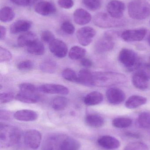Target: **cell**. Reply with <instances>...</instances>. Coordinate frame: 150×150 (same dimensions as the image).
Returning a JSON list of instances; mask_svg holds the SVG:
<instances>
[{
  "instance_id": "cell-2",
  "label": "cell",
  "mask_w": 150,
  "mask_h": 150,
  "mask_svg": "<svg viewBox=\"0 0 150 150\" xmlns=\"http://www.w3.org/2000/svg\"><path fill=\"white\" fill-rule=\"evenodd\" d=\"M128 9L129 16L134 20H144L150 16V4L146 0H132Z\"/></svg>"
},
{
  "instance_id": "cell-33",
  "label": "cell",
  "mask_w": 150,
  "mask_h": 150,
  "mask_svg": "<svg viewBox=\"0 0 150 150\" xmlns=\"http://www.w3.org/2000/svg\"><path fill=\"white\" fill-rule=\"evenodd\" d=\"M138 125L143 128L150 129V112H143L141 113L137 119Z\"/></svg>"
},
{
  "instance_id": "cell-28",
  "label": "cell",
  "mask_w": 150,
  "mask_h": 150,
  "mask_svg": "<svg viewBox=\"0 0 150 150\" xmlns=\"http://www.w3.org/2000/svg\"><path fill=\"white\" fill-rule=\"evenodd\" d=\"M15 16V12L10 7H3L0 11V20L3 23L11 22L14 19Z\"/></svg>"
},
{
  "instance_id": "cell-36",
  "label": "cell",
  "mask_w": 150,
  "mask_h": 150,
  "mask_svg": "<svg viewBox=\"0 0 150 150\" xmlns=\"http://www.w3.org/2000/svg\"><path fill=\"white\" fill-rule=\"evenodd\" d=\"M84 5L89 9L96 11L101 7V0H82Z\"/></svg>"
},
{
  "instance_id": "cell-38",
  "label": "cell",
  "mask_w": 150,
  "mask_h": 150,
  "mask_svg": "<svg viewBox=\"0 0 150 150\" xmlns=\"http://www.w3.org/2000/svg\"><path fill=\"white\" fill-rule=\"evenodd\" d=\"M33 62L30 60L21 62L17 65V68L20 71H26L31 70L33 67Z\"/></svg>"
},
{
  "instance_id": "cell-16",
  "label": "cell",
  "mask_w": 150,
  "mask_h": 150,
  "mask_svg": "<svg viewBox=\"0 0 150 150\" xmlns=\"http://www.w3.org/2000/svg\"><path fill=\"white\" fill-rule=\"evenodd\" d=\"M36 13L41 16H50L54 14L56 8L53 4L48 1H41L37 3L34 7Z\"/></svg>"
},
{
  "instance_id": "cell-43",
  "label": "cell",
  "mask_w": 150,
  "mask_h": 150,
  "mask_svg": "<svg viewBox=\"0 0 150 150\" xmlns=\"http://www.w3.org/2000/svg\"><path fill=\"white\" fill-rule=\"evenodd\" d=\"M58 4L61 8L68 9L73 7L74 2L73 0H58Z\"/></svg>"
},
{
  "instance_id": "cell-31",
  "label": "cell",
  "mask_w": 150,
  "mask_h": 150,
  "mask_svg": "<svg viewBox=\"0 0 150 150\" xmlns=\"http://www.w3.org/2000/svg\"><path fill=\"white\" fill-rule=\"evenodd\" d=\"M40 67L41 70L44 73L53 74L56 71L57 65L54 61L48 60L42 62Z\"/></svg>"
},
{
  "instance_id": "cell-47",
  "label": "cell",
  "mask_w": 150,
  "mask_h": 150,
  "mask_svg": "<svg viewBox=\"0 0 150 150\" xmlns=\"http://www.w3.org/2000/svg\"><path fill=\"white\" fill-rule=\"evenodd\" d=\"M6 29L4 26L1 25L0 26V40H4L6 37Z\"/></svg>"
},
{
  "instance_id": "cell-13",
  "label": "cell",
  "mask_w": 150,
  "mask_h": 150,
  "mask_svg": "<svg viewBox=\"0 0 150 150\" xmlns=\"http://www.w3.org/2000/svg\"><path fill=\"white\" fill-rule=\"evenodd\" d=\"M39 91L48 94L67 95L69 93L68 88L62 85L56 84H45L38 87Z\"/></svg>"
},
{
  "instance_id": "cell-21",
  "label": "cell",
  "mask_w": 150,
  "mask_h": 150,
  "mask_svg": "<svg viewBox=\"0 0 150 150\" xmlns=\"http://www.w3.org/2000/svg\"><path fill=\"white\" fill-rule=\"evenodd\" d=\"M77 83L85 86H93L92 73L87 69L80 70L77 75Z\"/></svg>"
},
{
  "instance_id": "cell-25",
  "label": "cell",
  "mask_w": 150,
  "mask_h": 150,
  "mask_svg": "<svg viewBox=\"0 0 150 150\" xmlns=\"http://www.w3.org/2000/svg\"><path fill=\"white\" fill-rule=\"evenodd\" d=\"M85 122L89 127L95 128L101 127L105 123L103 117L96 114L87 115L85 117Z\"/></svg>"
},
{
  "instance_id": "cell-18",
  "label": "cell",
  "mask_w": 150,
  "mask_h": 150,
  "mask_svg": "<svg viewBox=\"0 0 150 150\" xmlns=\"http://www.w3.org/2000/svg\"><path fill=\"white\" fill-rule=\"evenodd\" d=\"M14 117L20 121L32 122L37 120L38 114L35 111L29 109H23L15 112Z\"/></svg>"
},
{
  "instance_id": "cell-46",
  "label": "cell",
  "mask_w": 150,
  "mask_h": 150,
  "mask_svg": "<svg viewBox=\"0 0 150 150\" xmlns=\"http://www.w3.org/2000/svg\"><path fill=\"white\" fill-rule=\"evenodd\" d=\"M10 117V113L9 111L1 110L0 112V118L1 120H8Z\"/></svg>"
},
{
  "instance_id": "cell-29",
  "label": "cell",
  "mask_w": 150,
  "mask_h": 150,
  "mask_svg": "<svg viewBox=\"0 0 150 150\" xmlns=\"http://www.w3.org/2000/svg\"><path fill=\"white\" fill-rule=\"evenodd\" d=\"M86 52V50L84 48L75 46L70 50L69 57L73 60L82 59L85 56Z\"/></svg>"
},
{
  "instance_id": "cell-39",
  "label": "cell",
  "mask_w": 150,
  "mask_h": 150,
  "mask_svg": "<svg viewBox=\"0 0 150 150\" xmlns=\"http://www.w3.org/2000/svg\"><path fill=\"white\" fill-rule=\"evenodd\" d=\"M12 55L11 53L5 48L0 47V62H9L11 60Z\"/></svg>"
},
{
  "instance_id": "cell-3",
  "label": "cell",
  "mask_w": 150,
  "mask_h": 150,
  "mask_svg": "<svg viewBox=\"0 0 150 150\" xmlns=\"http://www.w3.org/2000/svg\"><path fill=\"white\" fill-rule=\"evenodd\" d=\"M49 150H79L80 143L72 137H52L48 141Z\"/></svg>"
},
{
  "instance_id": "cell-30",
  "label": "cell",
  "mask_w": 150,
  "mask_h": 150,
  "mask_svg": "<svg viewBox=\"0 0 150 150\" xmlns=\"http://www.w3.org/2000/svg\"><path fill=\"white\" fill-rule=\"evenodd\" d=\"M68 103V100L65 97H57L53 100L52 106L56 111H61L67 107Z\"/></svg>"
},
{
  "instance_id": "cell-5",
  "label": "cell",
  "mask_w": 150,
  "mask_h": 150,
  "mask_svg": "<svg viewBox=\"0 0 150 150\" xmlns=\"http://www.w3.org/2000/svg\"><path fill=\"white\" fill-rule=\"evenodd\" d=\"M119 60L129 71L137 70L142 66L141 62L133 50L123 48L120 52Z\"/></svg>"
},
{
  "instance_id": "cell-8",
  "label": "cell",
  "mask_w": 150,
  "mask_h": 150,
  "mask_svg": "<svg viewBox=\"0 0 150 150\" xmlns=\"http://www.w3.org/2000/svg\"><path fill=\"white\" fill-rule=\"evenodd\" d=\"M116 36V33L112 31L105 33L95 44V51L98 53H103L111 51L114 47V39Z\"/></svg>"
},
{
  "instance_id": "cell-50",
  "label": "cell",
  "mask_w": 150,
  "mask_h": 150,
  "mask_svg": "<svg viewBox=\"0 0 150 150\" xmlns=\"http://www.w3.org/2000/svg\"></svg>"
},
{
  "instance_id": "cell-23",
  "label": "cell",
  "mask_w": 150,
  "mask_h": 150,
  "mask_svg": "<svg viewBox=\"0 0 150 150\" xmlns=\"http://www.w3.org/2000/svg\"><path fill=\"white\" fill-rule=\"evenodd\" d=\"M38 39L37 35L32 32H26L18 37L17 45L20 47H27Z\"/></svg>"
},
{
  "instance_id": "cell-4",
  "label": "cell",
  "mask_w": 150,
  "mask_h": 150,
  "mask_svg": "<svg viewBox=\"0 0 150 150\" xmlns=\"http://www.w3.org/2000/svg\"><path fill=\"white\" fill-rule=\"evenodd\" d=\"M20 137L21 132L17 127L1 123L0 141L1 144L8 147L12 146L18 142Z\"/></svg>"
},
{
  "instance_id": "cell-7",
  "label": "cell",
  "mask_w": 150,
  "mask_h": 150,
  "mask_svg": "<svg viewBox=\"0 0 150 150\" xmlns=\"http://www.w3.org/2000/svg\"><path fill=\"white\" fill-rule=\"evenodd\" d=\"M150 79V70L145 65L143 67L141 66L132 77L133 84L141 90H146L148 88Z\"/></svg>"
},
{
  "instance_id": "cell-49",
  "label": "cell",
  "mask_w": 150,
  "mask_h": 150,
  "mask_svg": "<svg viewBox=\"0 0 150 150\" xmlns=\"http://www.w3.org/2000/svg\"><path fill=\"white\" fill-rule=\"evenodd\" d=\"M148 43H149V45L150 46V35H149V37H148Z\"/></svg>"
},
{
  "instance_id": "cell-37",
  "label": "cell",
  "mask_w": 150,
  "mask_h": 150,
  "mask_svg": "<svg viewBox=\"0 0 150 150\" xmlns=\"http://www.w3.org/2000/svg\"><path fill=\"white\" fill-rule=\"evenodd\" d=\"M124 150H149V147L145 144L141 142L130 143L124 148Z\"/></svg>"
},
{
  "instance_id": "cell-9",
  "label": "cell",
  "mask_w": 150,
  "mask_h": 150,
  "mask_svg": "<svg viewBox=\"0 0 150 150\" xmlns=\"http://www.w3.org/2000/svg\"><path fill=\"white\" fill-rule=\"evenodd\" d=\"M96 35L95 29L90 26H85L80 28L76 33L77 40L83 46H87L90 45Z\"/></svg>"
},
{
  "instance_id": "cell-45",
  "label": "cell",
  "mask_w": 150,
  "mask_h": 150,
  "mask_svg": "<svg viewBox=\"0 0 150 150\" xmlns=\"http://www.w3.org/2000/svg\"><path fill=\"white\" fill-rule=\"evenodd\" d=\"M81 65L84 67L90 68L91 67H92L93 64H92V62L88 59H83L81 60V62H80Z\"/></svg>"
},
{
  "instance_id": "cell-15",
  "label": "cell",
  "mask_w": 150,
  "mask_h": 150,
  "mask_svg": "<svg viewBox=\"0 0 150 150\" xmlns=\"http://www.w3.org/2000/svg\"><path fill=\"white\" fill-rule=\"evenodd\" d=\"M106 97L110 104L117 105L124 101L126 98V94L121 89L112 87L107 91Z\"/></svg>"
},
{
  "instance_id": "cell-42",
  "label": "cell",
  "mask_w": 150,
  "mask_h": 150,
  "mask_svg": "<svg viewBox=\"0 0 150 150\" xmlns=\"http://www.w3.org/2000/svg\"><path fill=\"white\" fill-rule=\"evenodd\" d=\"M14 93L11 92L3 93L0 94V103L5 104L10 102L14 98Z\"/></svg>"
},
{
  "instance_id": "cell-32",
  "label": "cell",
  "mask_w": 150,
  "mask_h": 150,
  "mask_svg": "<svg viewBox=\"0 0 150 150\" xmlns=\"http://www.w3.org/2000/svg\"><path fill=\"white\" fill-rule=\"evenodd\" d=\"M132 121L131 119L126 117H119L114 119L112 121L114 127L117 128H126L131 126Z\"/></svg>"
},
{
  "instance_id": "cell-27",
  "label": "cell",
  "mask_w": 150,
  "mask_h": 150,
  "mask_svg": "<svg viewBox=\"0 0 150 150\" xmlns=\"http://www.w3.org/2000/svg\"><path fill=\"white\" fill-rule=\"evenodd\" d=\"M28 53L34 55H42L45 52L44 45L38 40L27 47Z\"/></svg>"
},
{
  "instance_id": "cell-17",
  "label": "cell",
  "mask_w": 150,
  "mask_h": 150,
  "mask_svg": "<svg viewBox=\"0 0 150 150\" xmlns=\"http://www.w3.org/2000/svg\"><path fill=\"white\" fill-rule=\"evenodd\" d=\"M100 146L108 150H114L118 149L120 146L119 141L113 137L103 136L97 140Z\"/></svg>"
},
{
  "instance_id": "cell-35",
  "label": "cell",
  "mask_w": 150,
  "mask_h": 150,
  "mask_svg": "<svg viewBox=\"0 0 150 150\" xmlns=\"http://www.w3.org/2000/svg\"><path fill=\"white\" fill-rule=\"evenodd\" d=\"M63 77L70 82H77V75L73 69L67 68L63 71Z\"/></svg>"
},
{
  "instance_id": "cell-12",
  "label": "cell",
  "mask_w": 150,
  "mask_h": 150,
  "mask_svg": "<svg viewBox=\"0 0 150 150\" xmlns=\"http://www.w3.org/2000/svg\"><path fill=\"white\" fill-rule=\"evenodd\" d=\"M147 33L144 28L133 29L124 31L121 34V38L126 42L141 41L144 38Z\"/></svg>"
},
{
  "instance_id": "cell-19",
  "label": "cell",
  "mask_w": 150,
  "mask_h": 150,
  "mask_svg": "<svg viewBox=\"0 0 150 150\" xmlns=\"http://www.w3.org/2000/svg\"><path fill=\"white\" fill-rule=\"evenodd\" d=\"M74 20L75 23L83 25L89 23L92 19L91 14L83 8H78L75 11L73 15Z\"/></svg>"
},
{
  "instance_id": "cell-1",
  "label": "cell",
  "mask_w": 150,
  "mask_h": 150,
  "mask_svg": "<svg viewBox=\"0 0 150 150\" xmlns=\"http://www.w3.org/2000/svg\"><path fill=\"white\" fill-rule=\"evenodd\" d=\"M93 86L109 87L125 83L127 80L125 75L112 72H97L92 73Z\"/></svg>"
},
{
  "instance_id": "cell-48",
  "label": "cell",
  "mask_w": 150,
  "mask_h": 150,
  "mask_svg": "<svg viewBox=\"0 0 150 150\" xmlns=\"http://www.w3.org/2000/svg\"><path fill=\"white\" fill-rule=\"evenodd\" d=\"M147 68L150 70V57L149 58V61H148V63L145 65Z\"/></svg>"
},
{
  "instance_id": "cell-24",
  "label": "cell",
  "mask_w": 150,
  "mask_h": 150,
  "mask_svg": "<svg viewBox=\"0 0 150 150\" xmlns=\"http://www.w3.org/2000/svg\"><path fill=\"white\" fill-rule=\"evenodd\" d=\"M145 97L139 95H133L129 97L125 103V105L129 109H134L147 103Z\"/></svg>"
},
{
  "instance_id": "cell-6",
  "label": "cell",
  "mask_w": 150,
  "mask_h": 150,
  "mask_svg": "<svg viewBox=\"0 0 150 150\" xmlns=\"http://www.w3.org/2000/svg\"><path fill=\"white\" fill-rule=\"evenodd\" d=\"M93 22L94 24L101 28H111L124 26L127 23L125 19H117L109 14L99 12L94 16Z\"/></svg>"
},
{
  "instance_id": "cell-26",
  "label": "cell",
  "mask_w": 150,
  "mask_h": 150,
  "mask_svg": "<svg viewBox=\"0 0 150 150\" xmlns=\"http://www.w3.org/2000/svg\"><path fill=\"white\" fill-rule=\"evenodd\" d=\"M17 100L27 104H34L40 100V97L38 93H26L19 92L16 96Z\"/></svg>"
},
{
  "instance_id": "cell-10",
  "label": "cell",
  "mask_w": 150,
  "mask_h": 150,
  "mask_svg": "<svg viewBox=\"0 0 150 150\" xmlns=\"http://www.w3.org/2000/svg\"><path fill=\"white\" fill-rule=\"evenodd\" d=\"M41 142V134L36 129H30L26 133L24 142L27 147L33 150H36L39 147Z\"/></svg>"
},
{
  "instance_id": "cell-11",
  "label": "cell",
  "mask_w": 150,
  "mask_h": 150,
  "mask_svg": "<svg viewBox=\"0 0 150 150\" xmlns=\"http://www.w3.org/2000/svg\"><path fill=\"white\" fill-rule=\"evenodd\" d=\"M107 10L111 16L117 19H121L125 11V4L119 0H112L107 4Z\"/></svg>"
},
{
  "instance_id": "cell-22",
  "label": "cell",
  "mask_w": 150,
  "mask_h": 150,
  "mask_svg": "<svg viewBox=\"0 0 150 150\" xmlns=\"http://www.w3.org/2000/svg\"><path fill=\"white\" fill-rule=\"evenodd\" d=\"M103 94L98 91H92L87 94L84 99V102L88 106H94L99 105L103 101Z\"/></svg>"
},
{
  "instance_id": "cell-44",
  "label": "cell",
  "mask_w": 150,
  "mask_h": 150,
  "mask_svg": "<svg viewBox=\"0 0 150 150\" xmlns=\"http://www.w3.org/2000/svg\"><path fill=\"white\" fill-rule=\"evenodd\" d=\"M37 0H10L11 1L20 6H27L31 5Z\"/></svg>"
},
{
  "instance_id": "cell-40",
  "label": "cell",
  "mask_w": 150,
  "mask_h": 150,
  "mask_svg": "<svg viewBox=\"0 0 150 150\" xmlns=\"http://www.w3.org/2000/svg\"><path fill=\"white\" fill-rule=\"evenodd\" d=\"M61 28L63 31L67 34L71 35L75 31V27L72 23L69 21H65L62 24Z\"/></svg>"
},
{
  "instance_id": "cell-14",
  "label": "cell",
  "mask_w": 150,
  "mask_h": 150,
  "mask_svg": "<svg viewBox=\"0 0 150 150\" xmlns=\"http://www.w3.org/2000/svg\"><path fill=\"white\" fill-rule=\"evenodd\" d=\"M49 44V50L55 56L59 58H64L66 56L68 46L62 40L55 39Z\"/></svg>"
},
{
  "instance_id": "cell-20",
  "label": "cell",
  "mask_w": 150,
  "mask_h": 150,
  "mask_svg": "<svg viewBox=\"0 0 150 150\" xmlns=\"http://www.w3.org/2000/svg\"><path fill=\"white\" fill-rule=\"evenodd\" d=\"M31 26V23L27 20H18L14 22L11 25L10 31L12 34H17L20 33L28 31Z\"/></svg>"
},
{
  "instance_id": "cell-34",
  "label": "cell",
  "mask_w": 150,
  "mask_h": 150,
  "mask_svg": "<svg viewBox=\"0 0 150 150\" xmlns=\"http://www.w3.org/2000/svg\"><path fill=\"white\" fill-rule=\"evenodd\" d=\"M19 92L26 93H37L38 91L34 85L31 83H23L19 85Z\"/></svg>"
},
{
  "instance_id": "cell-41",
  "label": "cell",
  "mask_w": 150,
  "mask_h": 150,
  "mask_svg": "<svg viewBox=\"0 0 150 150\" xmlns=\"http://www.w3.org/2000/svg\"><path fill=\"white\" fill-rule=\"evenodd\" d=\"M41 40L45 43L50 44L55 39L54 35L49 30L43 31L41 33Z\"/></svg>"
}]
</instances>
